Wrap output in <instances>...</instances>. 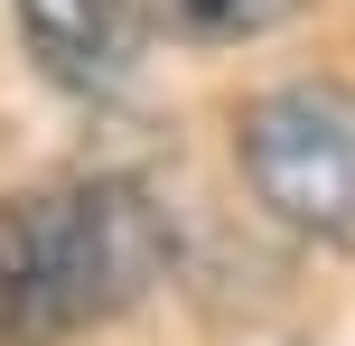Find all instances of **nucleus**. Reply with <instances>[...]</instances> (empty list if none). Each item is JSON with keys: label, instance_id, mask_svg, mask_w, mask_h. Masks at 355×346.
<instances>
[{"label": "nucleus", "instance_id": "obj_1", "mask_svg": "<svg viewBox=\"0 0 355 346\" xmlns=\"http://www.w3.org/2000/svg\"><path fill=\"white\" fill-rule=\"evenodd\" d=\"M168 272V225L131 178H47L0 197V346H66L141 309Z\"/></svg>", "mask_w": 355, "mask_h": 346}, {"label": "nucleus", "instance_id": "obj_2", "mask_svg": "<svg viewBox=\"0 0 355 346\" xmlns=\"http://www.w3.org/2000/svg\"><path fill=\"white\" fill-rule=\"evenodd\" d=\"M252 197L309 243L355 253V94L346 85H281L234 131Z\"/></svg>", "mask_w": 355, "mask_h": 346}, {"label": "nucleus", "instance_id": "obj_3", "mask_svg": "<svg viewBox=\"0 0 355 346\" xmlns=\"http://www.w3.org/2000/svg\"><path fill=\"white\" fill-rule=\"evenodd\" d=\"M37 75L56 94H122L141 75V0H10Z\"/></svg>", "mask_w": 355, "mask_h": 346}, {"label": "nucleus", "instance_id": "obj_4", "mask_svg": "<svg viewBox=\"0 0 355 346\" xmlns=\"http://www.w3.org/2000/svg\"><path fill=\"white\" fill-rule=\"evenodd\" d=\"M168 10V28H187V37H262V28H281L300 0H159Z\"/></svg>", "mask_w": 355, "mask_h": 346}]
</instances>
